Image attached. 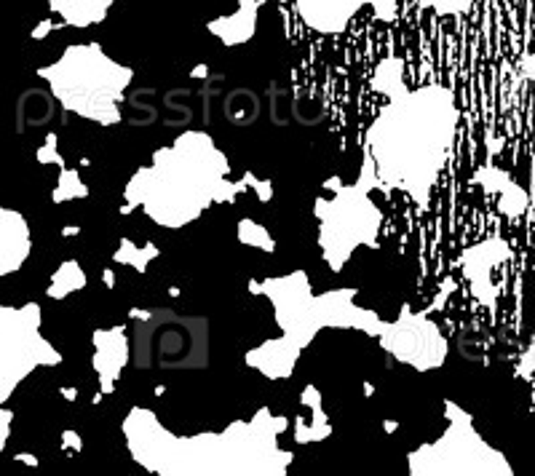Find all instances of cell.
I'll return each mask as SVG.
<instances>
[{
  "label": "cell",
  "mask_w": 535,
  "mask_h": 476,
  "mask_svg": "<svg viewBox=\"0 0 535 476\" xmlns=\"http://www.w3.org/2000/svg\"><path fill=\"white\" fill-rule=\"evenodd\" d=\"M455 118L458 110L444 86L402 91L369 131L378 177L426 203V193L450 150Z\"/></svg>",
  "instance_id": "obj_1"
},
{
  "label": "cell",
  "mask_w": 535,
  "mask_h": 476,
  "mask_svg": "<svg viewBox=\"0 0 535 476\" xmlns=\"http://www.w3.org/2000/svg\"><path fill=\"white\" fill-rule=\"evenodd\" d=\"M38 73L49 78L54 94L65 107L97 121H107V110L116 107L123 86L131 80V70L116 65L97 43L70 46L56 65Z\"/></svg>",
  "instance_id": "obj_2"
},
{
  "label": "cell",
  "mask_w": 535,
  "mask_h": 476,
  "mask_svg": "<svg viewBox=\"0 0 535 476\" xmlns=\"http://www.w3.org/2000/svg\"><path fill=\"white\" fill-rule=\"evenodd\" d=\"M303 22L324 35H335L348 27V22L362 11V5H372L378 16L391 19L396 0H294Z\"/></svg>",
  "instance_id": "obj_3"
},
{
  "label": "cell",
  "mask_w": 535,
  "mask_h": 476,
  "mask_svg": "<svg viewBox=\"0 0 535 476\" xmlns=\"http://www.w3.org/2000/svg\"><path fill=\"white\" fill-rule=\"evenodd\" d=\"M423 8H431L437 11L439 16H458V14H466L471 8L474 0H417Z\"/></svg>",
  "instance_id": "obj_4"
},
{
  "label": "cell",
  "mask_w": 535,
  "mask_h": 476,
  "mask_svg": "<svg viewBox=\"0 0 535 476\" xmlns=\"http://www.w3.org/2000/svg\"><path fill=\"white\" fill-rule=\"evenodd\" d=\"M89 14H94V16H102L110 5H113V0H78Z\"/></svg>",
  "instance_id": "obj_5"
}]
</instances>
